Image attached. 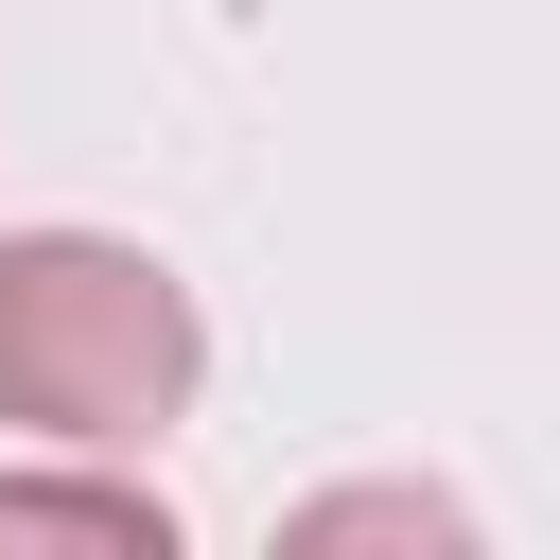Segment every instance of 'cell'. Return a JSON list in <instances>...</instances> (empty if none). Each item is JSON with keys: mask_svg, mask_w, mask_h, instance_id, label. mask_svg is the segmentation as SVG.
I'll return each mask as SVG.
<instances>
[{"mask_svg": "<svg viewBox=\"0 0 560 560\" xmlns=\"http://www.w3.org/2000/svg\"><path fill=\"white\" fill-rule=\"evenodd\" d=\"M280 542H455V490H315Z\"/></svg>", "mask_w": 560, "mask_h": 560, "instance_id": "3", "label": "cell"}, {"mask_svg": "<svg viewBox=\"0 0 560 560\" xmlns=\"http://www.w3.org/2000/svg\"><path fill=\"white\" fill-rule=\"evenodd\" d=\"M210 385V315L158 245L122 228H0V420L70 438V455H140L158 420H192Z\"/></svg>", "mask_w": 560, "mask_h": 560, "instance_id": "1", "label": "cell"}, {"mask_svg": "<svg viewBox=\"0 0 560 560\" xmlns=\"http://www.w3.org/2000/svg\"><path fill=\"white\" fill-rule=\"evenodd\" d=\"M0 560H175V490L35 438V472H0Z\"/></svg>", "mask_w": 560, "mask_h": 560, "instance_id": "2", "label": "cell"}]
</instances>
